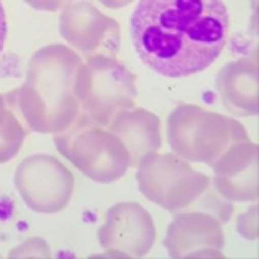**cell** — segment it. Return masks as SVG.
I'll use <instances>...</instances> for the list:
<instances>
[{
	"instance_id": "cell-1",
	"label": "cell",
	"mask_w": 259,
	"mask_h": 259,
	"mask_svg": "<svg viewBox=\"0 0 259 259\" xmlns=\"http://www.w3.org/2000/svg\"><path fill=\"white\" fill-rule=\"evenodd\" d=\"M229 32L222 0H139L131 39L144 65L166 77H187L209 68Z\"/></svg>"
},
{
	"instance_id": "cell-2",
	"label": "cell",
	"mask_w": 259,
	"mask_h": 259,
	"mask_svg": "<svg viewBox=\"0 0 259 259\" xmlns=\"http://www.w3.org/2000/svg\"><path fill=\"white\" fill-rule=\"evenodd\" d=\"M5 37H7V21H5V10H4V5H2V2H0V53H2V50H4Z\"/></svg>"
}]
</instances>
